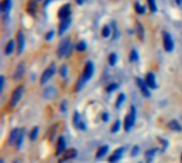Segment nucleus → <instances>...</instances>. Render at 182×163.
<instances>
[{
    "label": "nucleus",
    "instance_id": "1a4fd4ad",
    "mask_svg": "<svg viewBox=\"0 0 182 163\" xmlns=\"http://www.w3.org/2000/svg\"><path fill=\"white\" fill-rule=\"evenodd\" d=\"M136 82H137V85L140 86V89H141L142 94H143L144 96H146V97H149V96H150V92H149V90H148V85H147V83H145V81H143L141 78L136 79Z\"/></svg>",
    "mask_w": 182,
    "mask_h": 163
},
{
    "label": "nucleus",
    "instance_id": "c756f323",
    "mask_svg": "<svg viewBox=\"0 0 182 163\" xmlns=\"http://www.w3.org/2000/svg\"><path fill=\"white\" fill-rule=\"evenodd\" d=\"M148 1V4H149V7H150V10L152 12H157V5H155V0H147Z\"/></svg>",
    "mask_w": 182,
    "mask_h": 163
},
{
    "label": "nucleus",
    "instance_id": "393cba45",
    "mask_svg": "<svg viewBox=\"0 0 182 163\" xmlns=\"http://www.w3.org/2000/svg\"><path fill=\"white\" fill-rule=\"evenodd\" d=\"M134 7H135V11L138 14H144V13H145V7L140 4L138 2H136L135 4H134Z\"/></svg>",
    "mask_w": 182,
    "mask_h": 163
},
{
    "label": "nucleus",
    "instance_id": "c9c22d12",
    "mask_svg": "<svg viewBox=\"0 0 182 163\" xmlns=\"http://www.w3.org/2000/svg\"><path fill=\"white\" fill-rule=\"evenodd\" d=\"M66 74H67V67H66V65H63L60 68V75L62 77H65Z\"/></svg>",
    "mask_w": 182,
    "mask_h": 163
},
{
    "label": "nucleus",
    "instance_id": "9d476101",
    "mask_svg": "<svg viewBox=\"0 0 182 163\" xmlns=\"http://www.w3.org/2000/svg\"><path fill=\"white\" fill-rule=\"evenodd\" d=\"M24 74H25V64L19 63L18 65H17L16 69H15V73H14V76H13V78H14L15 81L19 80V79L22 78Z\"/></svg>",
    "mask_w": 182,
    "mask_h": 163
},
{
    "label": "nucleus",
    "instance_id": "412c9836",
    "mask_svg": "<svg viewBox=\"0 0 182 163\" xmlns=\"http://www.w3.org/2000/svg\"><path fill=\"white\" fill-rule=\"evenodd\" d=\"M136 34L138 35V37L141 39H143L144 37V28L141 25V22H136Z\"/></svg>",
    "mask_w": 182,
    "mask_h": 163
},
{
    "label": "nucleus",
    "instance_id": "a19ab883",
    "mask_svg": "<svg viewBox=\"0 0 182 163\" xmlns=\"http://www.w3.org/2000/svg\"><path fill=\"white\" fill-rule=\"evenodd\" d=\"M66 110V101H63V103H62V106H61V111H65Z\"/></svg>",
    "mask_w": 182,
    "mask_h": 163
},
{
    "label": "nucleus",
    "instance_id": "f03ea898",
    "mask_svg": "<svg viewBox=\"0 0 182 163\" xmlns=\"http://www.w3.org/2000/svg\"><path fill=\"white\" fill-rule=\"evenodd\" d=\"M69 47H71V39H65L60 44V46H59L58 52H56V54H58V56L60 57V58L64 57L68 52V50H69Z\"/></svg>",
    "mask_w": 182,
    "mask_h": 163
},
{
    "label": "nucleus",
    "instance_id": "7ed1b4c3",
    "mask_svg": "<svg viewBox=\"0 0 182 163\" xmlns=\"http://www.w3.org/2000/svg\"><path fill=\"white\" fill-rule=\"evenodd\" d=\"M22 93H24V86H17L16 89L14 90L12 94V97H11V105L14 107L18 103V101L20 100L22 98Z\"/></svg>",
    "mask_w": 182,
    "mask_h": 163
},
{
    "label": "nucleus",
    "instance_id": "2eb2a0df",
    "mask_svg": "<svg viewBox=\"0 0 182 163\" xmlns=\"http://www.w3.org/2000/svg\"><path fill=\"white\" fill-rule=\"evenodd\" d=\"M56 90L53 88V86H49L48 89H46V90L44 91V93H43V96H44L45 98H47V99H51V98H53L54 96H56Z\"/></svg>",
    "mask_w": 182,
    "mask_h": 163
},
{
    "label": "nucleus",
    "instance_id": "423d86ee",
    "mask_svg": "<svg viewBox=\"0 0 182 163\" xmlns=\"http://www.w3.org/2000/svg\"><path fill=\"white\" fill-rule=\"evenodd\" d=\"M54 69H56V67H54V64H52V65L50 66V67H48L46 69V71L43 73V75H42L41 77V83L42 84H44V83H46L47 81L49 80V79L53 76L54 74Z\"/></svg>",
    "mask_w": 182,
    "mask_h": 163
},
{
    "label": "nucleus",
    "instance_id": "e433bc0d",
    "mask_svg": "<svg viewBox=\"0 0 182 163\" xmlns=\"http://www.w3.org/2000/svg\"><path fill=\"white\" fill-rule=\"evenodd\" d=\"M115 89H117V84H115V83H112V84H110L109 86L107 88V92H113Z\"/></svg>",
    "mask_w": 182,
    "mask_h": 163
},
{
    "label": "nucleus",
    "instance_id": "473e14b6",
    "mask_svg": "<svg viewBox=\"0 0 182 163\" xmlns=\"http://www.w3.org/2000/svg\"><path fill=\"white\" fill-rule=\"evenodd\" d=\"M76 47H77V50L83 51V50H85V49H86V44H85L84 42H79Z\"/></svg>",
    "mask_w": 182,
    "mask_h": 163
},
{
    "label": "nucleus",
    "instance_id": "f257e3e1",
    "mask_svg": "<svg viewBox=\"0 0 182 163\" xmlns=\"http://www.w3.org/2000/svg\"><path fill=\"white\" fill-rule=\"evenodd\" d=\"M135 117H136L135 108L132 106V107H131V111H130V113L127 115L126 119H125V130H126V131H129V130L132 128L134 122H135Z\"/></svg>",
    "mask_w": 182,
    "mask_h": 163
},
{
    "label": "nucleus",
    "instance_id": "4c0bfd02",
    "mask_svg": "<svg viewBox=\"0 0 182 163\" xmlns=\"http://www.w3.org/2000/svg\"><path fill=\"white\" fill-rule=\"evenodd\" d=\"M53 34H54V32L53 31H49L48 33H47V35H46V39L47 41H49L50 39H52V36H53Z\"/></svg>",
    "mask_w": 182,
    "mask_h": 163
},
{
    "label": "nucleus",
    "instance_id": "5701e85b",
    "mask_svg": "<svg viewBox=\"0 0 182 163\" xmlns=\"http://www.w3.org/2000/svg\"><path fill=\"white\" fill-rule=\"evenodd\" d=\"M37 133H39V128H37V127H34L33 129H32L31 133H30V140L34 141V140L37 138Z\"/></svg>",
    "mask_w": 182,
    "mask_h": 163
},
{
    "label": "nucleus",
    "instance_id": "a211bd4d",
    "mask_svg": "<svg viewBox=\"0 0 182 163\" xmlns=\"http://www.w3.org/2000/svg\"><path fill=\"white\" fill-rule=\"evenodd\" d=\"M27 10H28V12H29L31 15L35 14V12H36V2H35L34 0H31V1H29V3H28Z\"/></svg>",
    "mask_w": 182,
    "mask_h": 163
},
{
    "label": "nucleus",
    "instance_id": "ea45409f",
    "mask_svg": "<svg viewBox=\"0 0 182 163\" xmlns=\"http://www.w3.org/2000/svg\"><path fill=\"white\" fill-rule=\"evenodd\" d=\"M137 150H138V147H137V146H134V147H133V151H132V156H135L136 153H138Z\"/></svg>",
    "mask_w": 182,
    "mask_h": 163
},
{
    "label": "nucleus",
    "instance_id": "f704fd0d",
    "mask_svg": "<svg viewBox=\"0 0 182 163\" xmlns=\"http://www.w3.org/2000/svg\"><path fill=\"white\" fill-rule=\"evenodd\" d=\"M110 28L108 27V26H105V27H103V29H102V36H105V37H108L110 35Z\"/></svg>",
    "mask_w": 182,
    "mask_h": 163
},
{
    "label": "nucleus",
    "instance_id": "dca6fc26",
    "mask_svg": "<svg viewBox=\"0 0 182 163\" xmlns=\"http://www.w3.org/2000/svg\"><path fill=\"white\" fill-rule=\"evenodd\" d=\"M77 156V151L76 149H68L64 153L63 158H62V161H66V160H71V159H74Z\"/></svg>",
    "mask_w": 182,
    "mask_h": 163
},
{
    "label": "nucleus",
    "instance_id": "f8f14e48",
    "mask_svg": "<svg viewBox=\"0 0 182 163\" xmlns=\"http://www.w3.org/2000/svg\"><path fill=\"white\" fill-rule=\"evenodd\" d=\"M19 133H20L19 129H13L12 131H11L10 138H9V143H10V145H14V144H16Z\"/></svg>",
    "mask_w": 182,
    "mask_h": 163
},
{
    "label": "nucleus",
    "instance_id": "37998d69",
    "mask_svg": "<svg viewBox=\"0 0 182 163\" xmlns=\"http://www.w3.org/2000/svg\"><path fill=\"white\" fill-rule=\"evenodd\" d=\"M77 1V3H79V4H82L83 3V0H76Z\"/></svg>",
    "mask_w": 182,
    "mask_h": 163
},
{
    "label": "nucleus",
    "instance_id": "6ab92c4d",
    "mask_svg": "<svg viewBox=\"0 0 182 163\" xmlns=\"http://www.w3.org/2000/svg\"><path fill=\"white\" fill-rule=\"evenodd\" d=\"M108 149H109V147H108L107 145H105V146L100 147V148L98 149L97 153H96V158L99 159V158H101V157H103V156L105 155V153H107Z\"/></svg>",
    "mask_w": 182,
    "mask_h": 163
},
{
    "label": "nucleus",
    "instance_id": "72a5a7b5",
    "mask_svg": "<svg viewBox=\"0 0 182 163\" xmlns=\"http://www.w3.org/2000/svg\"><path fill=\"white\" fill-rule=\"evenodd\" d=\"M153 155H155V150H148L146 153V158H147V161L148 162H151L153 158Z\"/></svg>",
    "mask_w": 182,
    "mask_h": 163
},
{
    "label": "nucleus",
    "instance_id": "20e7f679",
    "mask_svg": "<svg viewBox=\"0 0 182 163\" xmlns=\"http://www.w3.org/2000/svg\"><path fill=\"white\" fill-rule=\"evenodd\" d=\"M163 44H164V48L166 51H172L174 49V42L170 36V34H168L166 31L163 32Z\"/></svg>",
    "mask_w": 182,
    "mask_h": 163
},
{
    "label": "nucleus",
    "instance_id": "f3484780",
    "mask_svg": "<svg viewBox=\"0 0 182 163\" xmlns=\"http://www.w3.org/2000/svg\"><path fill=\"white\" fill-rule=\"evenodd\" d=\"M69 25H71V18H66V19L62 20L60 27H59V34H63L64 31L69 27Z\"/></svg>",
    "mask_w": 182,
    "mask_h": 163
},
{
    "label": "nucleus",
    "instance_id": "9b49d317",
    "mask_svg": "<svg viewBox=\"0 0 182 163\" xmlns=\"http://www.w3.org/2000/svg\"><path fill=\"white\" fill-rule=\"evenodd\" d=\"M146 83L149 88L155 89L157 88V82H155V76L152 73H148L146 76Z\"/></svg>",
    "mask_w": 182,
    "mask_h": 163
},
{
    "label": "nucleus",
    "instance_id": "6e6552de",
    "mask_svg": "<svg viewBox=\"0 0 182 163\" xmlns=\"http://www.w3.org/2000/svg\"><path fill=\"white\" fill-rule=\"evenodd\" d=\"M17 54H22L25 47V36L22 31H18L17 33Z\"/></svg>",
    "mask_w": 182,
    "mask_h": 163
},
{
    "label": "nucleus",
    "instance_id": "4468645a",
    "mask_svg": "<svg viewBox=\"0 0 182 163\" xmlns=\"http://www.w3.org/2000/svg\"><path fill=\"white\" fill-rule=\"evenodd\" d=\"M65 140H64L63 136H60L58 140V144H56V155H60V153H64V149H65Z\"/></svg>",
    "mask_w": 182,
    "mask_h": 163
},
{
    "label": "nucleus",
    "instance_id": "0eeeda50",
    "mask_svg": "<svg viewBox=\"0 0 182 163\" xmlns=\"http://www.w3.org/2000/svg\"><path fill=\"white\" fill-rule=\"evenodd\" d=\"M69 15H71V4H64L59 11V17L63 20L69 18Z\"/></svg>",
    "mask_w": 182,
    "mask_h": 163
},
{
    "label": "nucleus",
    "instance_id": "79ce46f5",
    "mask_svg": "<svg viewBox=\"0 0 182 163\" xmlns=\"http://www.w3.org/2000/svg\"><path fill=\"white\" fill-rule=\"evenodd\" d=\"M102 118H103V121H105V122H107V121H108V114H107V113H103V114H102Z\"/></svg>",
    "mask_w": 182,
    "mask_h": 163
},
{
    "label": "nucleus",
    "instance_id": "58836bf2",
    "mask_svg": "<svg viewBox=\"0 0 182 163\" xmlns=\"http://www.w3.org/2000/svg\"><path fill=\"white\" fill-rule=\"evenodd\" d=\"M3 81H4V78H3V76H1V78H0V83H1V88H0V91L2 92V90H3Z\"/></svg>",
    "mask_w": 182,
    "mask_h": 163
},
{
    "label": "nucleus",
    "instance_id": "4be33fe9",
    "mask_svg": "<svg viewBox=\"0 0 182 163\" xmlns=\"http://www.w3.org/2000/svg\"><path fill=\"white\" fill-rule=\"evenodd\" d=\"M13 49H14V42L9 41V43L7 44V47H5V54H12Z\"/></svg>",
    "mask_w": 182,
    "mask_h": 163
},
{
    "label": "nucleus",
    "instance_id": "a878e982",
    "mask_svg": "<svg viewBox=\"0 0 182 163\" xmlns=\"http://www.w3.org/2000/svg\"><path fill=\"white\" fill-rule=\"evenodd\" d=\"M22 139H24V131H22V130H20V133H19V135H18V139H17V142H16V144H15L17 148H19V147L22 146Z\"/></svg>",
    "mask_w": 182,
    "mask_h": 163
},
{
    "label": "nucleus",
    "instance_id": "bb28decb",
    "mask_svg": "<svg viewBox=\"0 0 182 163\" xmlns=\"http://www.w3.org/2000/svg\"><path fill=\"white\" fill-rule=\"evenodd\" d=\"M74 124L76 127H79V124H82V123H80V115L78 112H75V115H74Z\"/></svg>",
    "mask_w": 182,
    "mask_h": 163
},
{
    "label": "nucleus",
    "instance_id": "a18cd8bd",
    "mask_svg": "<svg viewBox=\"0 0 182 163\" xmlns=\"http://www.w3.org/2000/svg\"><path fill=\"white\" fill-rule=\"evenodd\" d=\"M181 161H182V155H181Z\"/></svg>",
    "mask_w": 182,
    "mask_h": 163
},
{
    "label": "nucleus",
    "instance_id": "7c9ffc66",
    "mask_svg": "<svg viewBox=\"0 0 182 163\" xmlns=\"http://www.w3.org/2000/svg\"><path fill=\"white\" fill-rule=\"evenodd\" d=\"M138 59V54L136 52V50H132L131 54H130V61L131 62H134V61H137Z\"/></svg>",
    "mask_w": 182,
    "mask_h": 163
},
{
    "label": "nucleus",
    "instance_id": "cd10ccee",
    "mask_svg": "<svg viewBox=\"0 0 182 163\" xmlns=\"http://www.w3.org/2000/svg\"><path fill=\"white\" fill-rule=\"evenodd\" d=\"M125 98H126V96H125V94H119L118 98H117V101H116V108H119L121 106V103L124 102Z\"/></svg>",
    "mask_w": 182,
    "mask_h": 163
},
{
    "label": "nucleus",
    "instance_id": "c85d7f7f",
    "mask_svg": "<svg viewBox=\"0 0 182 163\" xmlns=\"http://www.w3.org/2000/svg\"><path fill=\"white\" fill-rule=\"evenodd\" d=\"M119 128H120V122H119L118 119H117L116 122L114 123V125H113V127H112L111 131L113 132V133H115V132H117L119 130Z\"/></svg>",
    "mask_w": 182,
    "mask_h": 163
},
{
    "label": "nucleus",
    "instance_id": "49530a36",
    "mask_svg": "<svg viewBox=\"0 0 182 163\" xmlns=\"http://www.w3.org/2000/svg\"><path fill=\"white\" fill-rule=\"evenodd\" d=\"M39 1H41V0H39Z\"/></svg>",
    "mask_w": 182,
    "mask_h": 163
},
{
    "label": "nucleus",
    "instance_id": "c03bdc74",
    "mask_svg": "<svg viewBox=\"0 0 182 163\" xmlns=\"http://www.w3.org/2000/svg\"><path fill=\"white\" fill-rule=\"evenodd\" d=\"M176 2H177L178 4H181V3H182V0H176Z\"/></svg>",
    "mask_w": 182,
    "mask_h": 163
},
{
    "label": "nucleus",
    "instance_id": "39448f33",
    "mask_svg": "<svg viewBox=\"0 0 182 163\" xmlns=\"http://www.w3.org/2000/svg\"><path fill=\"white\" fill-rule=\"evenodd\" d=\"M93 71H94V65H93L92 62H88V63L85 64V67H84V71H83V74H82V80L84 81H88V79H91L93 75Z\"/></svg>",
    "mask_w": 182,
    "mask_h": 163
},
{
    "label": "nucleus",
    "instance_id": "ddd939ff",
    "mask_svg": "<svg viewBox=\"0 0 182 163\" xmlns=\"http://www.w3.org/2000/svg\"><path fill=\"white\" fill-rule=\"evenodd\" d=\"M123 153H124V148L116 149V150L114 151V153H113V155H112V156L109 158V162H111V163L116 162V161L119 160V159H120V157L123 156Z\"/></svg>",
    "mask_w": 182,
    "mask_h": 163
},
{
    "label": "nucleus",
    "instance_id": "2f4dec72",
    "mask_svg": "<svg viewBox=\"0 0 182 163\" xmlns=\"http://www.w3.org/2000/svg\"><path fill=\"white\" fill-rule=\"evenodd\" d=\"M116 60H117L116 54H110V57H109V62H110V64H111L112 66L115 65V63H116Z\"/></svg>",
    "mask_w": 182,
    "mask_h": 163
},
{
    "label": "nucleus",
    "instance_id": "b1692460",
    "mask_svg": "<svg viewBox=\"0 0 182 163\" xmlns=\"http://www.w3.org/2000/svg\"><path fill=\"white\" fill-rule=\"evenodd\" d=\"M10 4H11V0H4L2 2V4H1V10H2L3 12L7 11L10 9Z\"/></svg>",
    "mask_w": 182,
    "mask_h": 163
},
{
    "label": "nucleus",
    "instance_id": "aec40b11",
    "mask_svg": "<svg viewBox=\"0 0 182 163\" xmlns=\"http://www.w3.org/2000/svg\"><path fill=\"white\" fill-rule=\"evenodd\" d=\"M168 126H169L170 129L175 130V131H179V130H181V126H180V124L177 122V121H170L169 124H168Z\"/></svg>",
    "mask_w": 182,
    "mask_h": 163
}]
</instances>
